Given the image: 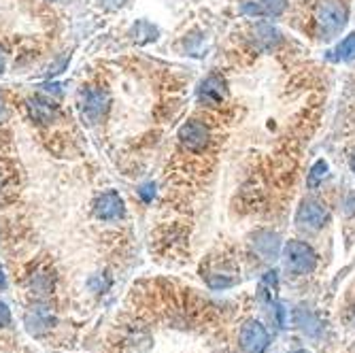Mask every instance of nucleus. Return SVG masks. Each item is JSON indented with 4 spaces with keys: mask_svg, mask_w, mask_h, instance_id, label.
Instances as JSON below:
<instances>
[{
    "mask_svg": "<svg viewBox=\"0 0 355 353\" xmlns=\"http://www.w3.org/2000/svg\"><path fill=\"white\" fill-rule=\"evenodd\" d=\"M281 258L285 270L296 277L311 275L317 268V253L304 241H287L281 249Z\"/></svg>",
    "mask_w": 355,
    "mask_h": 353,
    "instance_id": "nucleus-1",
    "label": "nucleus"
},
{
    "mask_svg": "<svg viewBox=\"0 0 355 353\" xmlns=\"http://www.w3.org/2000/svg\"><path fill=\"white\" fill-rule=\"evenodd\" d=\"M347 7L338 0H324L317 7V28L324 39H334L338 32L347 26Z\"/></svg>",
    "mask_w": 355,
    "mask_h": 353,
    "instance_id": "nucleus-2",
    "label": "nucleus"
},
{
    "mask_svg": "<svg viewBox=\"0 0 355 353\" xmlns=\"http://www.w3.org/2000/svg\"><path fill=\"white\" fill-rule=\"evenodd\" d=\"M109 109V94L101 87H85L79 92V111L87 123H98Z\"/></svg>",
    "mask_w": 355,
    "mask_h": 353,
    "instance_id": "nucleus-3",
    "label": "nucleus"
},
{
    "mask_svg": "<svg viewBox=\"0 0 355 353\" xmlns=\"http://www.w3.org/2000/svg\"><path fill=\"white\" fill-rule=\"evenodd\" d=\"M179 143L185 151L191 153H202L209 143H211V130L209 126L198 121V119H189L179 128Z\"/></svg>",
    "mask_w": 355,
    "mask_h": 353,
    "instance_id": "nucleus-4",
    "label": "nucleus"
},
{
    "mask_svg": "<svg viewBox=\"0 0 355 353\" xmlns=\"http://www.w3.org/2000/svg\"><path fill=\"white\" fill-rule=\"evenodd\" d=\"M239 345L243 353H266L270 345V334L257 319H249L239 332Z\"/></svg>",
    "mask_w": 355,
    "mask_h": 353,
    "instance_id": "nucleus-5",
    "label": "nucleus"
},
{
    "mask_svg": "<svg viewBox=\"0 0 355 353\" xmlns=\"http://www.w3.org/2000/svg\"><path fill=\"white\" fill-rule=\"evenodd\" d=\"M326 221H328V209L324 203L309 198L298 207V213H296L298 228L309 230V232H317L326 226Z\"/></svg>",
    "mask_w": 355,
    "mask_h": 353,
    "instance_id": "nucleus-6",
    "label": "nucleus"
},
{
    "mask_svg": "<svg viewBox=\"0 0 355 353\" xmlns=\"http://www.w3.org/2000/svg\"><path fill=\"white\" fill-rule=\"evenodd\" d=\"M123 213H125L123 200L115 189L103 191V194L94 203V215L103 221H117L123 217Z\"/></svg>",
    "mask_w": 355,
    "mask_h": 353,
    "instance_id": "nucleus-7",
    "label": "nucleus"
},
{
    "mask_svg": "<svg viewBox=\"0 0 355 353\" xmlns=\"http://www.w3.org/2000/svg\"><path fill=\"white\" fill-rule=\"evenodd\" d=\"M287 0H245L241 13L249 17H279L285 11Z\"/></svg>",
    "mask_w": 355,
    "mask_h": 353,
    "instance_id": "nucleus-8",
    "label": "nucleus"
},
{
    "mask_svg": "<svg viewBox=\"0 0 355 353\" xmlns=\"http://www.w3.org/2000/svg\"><path fill=\"white\" fill-rule=\"evenodd\" d=\"M26 328L32 336H41V334H47L51 328H53V313L49 307L45 304H37L32 307L28 313H26Z\"/></svg>",
    "mask_w": 355,
    "mask_h": 353,
    "instance_id": "nucleus-9",
    "label": "nucleus"
},
{
    "mask_svg": "<svg viewBox=\"0 0 355 353\" xmlns=\"http://www.w3.org/2000/svg\"><path fill=\"white\" fill-rule=\"evenodd\" d=\"M225 81L219 75H209L198 85V101L209 107H219L225 101Z\"/></svg>",
    "mask_w": 355,
    "mask_h": 353,
    "instance_id": "nucleus-10",
    "label": "nucleus"
},
{
    "mask_svg": "<svg viewBox=\"0 0 355 353\" xmlns=\"http://www.w3.org/2000/svg\"><path fill=\"white\" fill-rule=\"evenodd\" d=\"M253 249L260 253L262 260H266V262H275L277 258H281V241L270 230L255 232V236H253Z\"/></svg>",
    "mask_w": 355,
    "mask_h": 353,
    "instance_id": "nucleus-11",
    "label": "nucleus"
},
{
    "mask_svg": "<svg viewBox=\"0 0 355 353\" xmlns=\"http://www.w3.org/2000/svg\"><path fill=\"white\" fill-rule=\"evenodd\" d=\"M28 111H30V117L35 119V121H39V123H49L58 115L55 105L51 101L39 98V96H37V98L28 101Z\"/></svg>",
    "mask_w": 355,
    "mask_h": 353,
    "instance_id": "nucleus-12",
    "label": "nucleus"
},
{
    "mask_svg": "<svg viewBox=\"0 0 355 353\" xmlns=\"http://www.w3.org/2000/svg\"><path fill=\"white\" fill-rule=\"evenodd\" d=\"M355 58V32L349 37H345L332 51H330V60L334 62H347Z\"/></svg>",
    "mask_w": 355,
    "mask_h": 353,
    "instance_id": "nucleus-13",
    "label": "nucleus"
},
{
    "mask_svg": "<svg viewBox=\"0 0 355 353\" xmlns=\"http://www.w3.org/2000/svg\"><path fill=\"white\" fill-rule=\"evenodd\" d=\"M130 35L135 37L137 43H151V41L157 39V28L151 26L149 21H137V24L132 26V32H130Z\"/></svg>",
    "mask_w": 355,
    "mask_h": 353,
    "instance_id": "nucleus-14",
    "label": "nucleus"
},
{
    "mask_svg": "<svg viewBox=\"0 0 355 353\" xmlns=\"http://www.w3.org/2000/svg\"><path fill=\"white\" fill-rule=\"evenodd\" d=\"M205 279H207V285L211 287V290H225V287H232L239 281L234 275H230V273H219V270L205 275Z\"/></svg>",
    "mask_w": 355,
    "mask_h": 353,
    "instance_id": "nucleus-15",
    "label": "nucleus"
},
{
    "mask_svg": "<svg viewBox=\"0 0 355 353\" xmlns=\"http://www.w3.org/2000/svg\"><path fill=\"white\" fill-rule=\"evenodd\" d=\"M326 175H328V162H326V160H317V162L313 164V169H311V173H309V185L317 187L321 181L326 179Z\"/></svg>",
    "mask_w": 355,
    "mask_h": 353,
    "instance_id": "nucleus-16",
    "label": "nucleus"
},
{
    "mask_svg": "<svg viewBox=\"0 0 355 353\" xmlns=\"http://www.w3.org/2000/svg\"><path fill=\"white\" fill-rule=\"evenodd\" d=\"M11 309L5 300H0V328H7L11 326Z\"/></svg>",
    "mask_w": 355,
    "mask_h": 353,
    "instance_id": "nucleus-17",
    "label": "nucleus"
},
{
    "mask_svg": "<svg viewBox=\"0 0 355 353\" xmlns=\"http://www.w3.org/2000/svg\"><path fill=\"white\" fill-rule=\"evenodd\" d=\"M67 64H69V55H64V58H60V60L53 64V67H49V73H51V75H58V73H62V69L67 67Z\"/></svg>",
    "mask_w": 355,
    "mask_h": 353,
    "instance_id": "nucleus-18",
    "label": "nucleus"
},
{
    "mask_svg": "<svg viewBox=\"0 0 355 353\" xmlns=\"http://www.w3.org/2000/svg\"><path fill=\"white\" fill-rule=\"evenodd\" d=\"M151 187H153V185L149 183V185H143V187L139 189V194H141V198H143L145 203H149V200L153 198V194H155V191H153Z\"/></svg>",
    "mask_w": 355,
    "mask_h": 353,
    "instance_id": "nucleus-19",
    "label": "nucleus"
},
{
    "mask_svg": "<svg viewBox=\"0 0 355 353\" xmlns=\"http://www.w3.org/2000/svg\"><path fill=\"white\" fill-rule=\"evenodd\" d=\"M5 117H7V105L3 98H0V121H5Z\"/></svg>",
    "mask_w": 355,
    "mask_h": 353,
    "instance_id": "nucleus-20",
    "label": "nucleus"
},
{
    "mask_svg": "<svg viewBox=\"0 0 355 353\" xmlns=\"http://www.w3.org/2000/svg\"><path fill=\"white\" fill-rule=\"evenodd\" d=\"M7 285V277H5V270H3V266H0V290Z\"/></svg>",
    "mask_w": 355,
    "mask_h": 353,
    "instance_id": "nucleus-21",
    "label": "nucleus"
},
{
    "mask_svg": "<svg viewBox=\"0 0 355 353\" xmlns=\"http://www.w3.org/2000/svg\"><path fill=\"white\" fill-rule=\"evenodd\" d=\"M349 166H351V173L355 175V151H353L351 157H349Z\"/></svg>",
    "mask_w": 355,
    "mask_h": 353,
    "instance_id": "nucleus-22",
    "label": "nucleus"
},
{
    "mask_svg": "<svg viewBox=\"0 0 355 353\" xmlns=\"http://www.w3.org/2000/svg\"><path fill=\"white\" fill-rule=\"evenodd\" d=\"M3 71H5V51L0 49V73H3Z\"/></svg>",
    "mask_w": 355,
    "mask_h": 353,
    "instance_id": "nucleus-23",
    "label": "nucleus"
},
{
    "mask_svg": "<svg viewBox=\"0 0 355 353\" xmlns=\"http://www.w3.org/2000/svg\"><path fill=\"white\" fill-rule=\"evenodd\" d=\"M296 353H311V351H306V349H300V351H296Z\"/></svg>",
    "mask_w": 355,
    "mask_h": 353,
    "instance_id": "nucleus-24",
    "label": "nucleus"
},
{
    "mask_svg": "<svg viewBox=\"0 0 355 353\" xmlns=\"http://www.w3.org/2000/svg\"><path fill=\"white\" fill-rule=\"evenodd\" d=\"M353 324H355V311H353Z\"/></svg>",
    "mask_w": 355,
    "mask_h": 353,
    "instance_id": "nucleus-25",
    "label": "nucleus"
},
{
    "mask_svg": "<svg viewBox=\"0 0 355 353\" xmlns=\"http://www.w3.org/2000/svg\"><path fill=\"white\" fill-rule=\"evenodd\" d=\"M49 3H55V0H49Z\"/></svg>",
    "mask_w": 355,
    "mask_h": 353,
    "instance_id": "nucleus-26",
    "label": "nucleus"
}]
</instances>
